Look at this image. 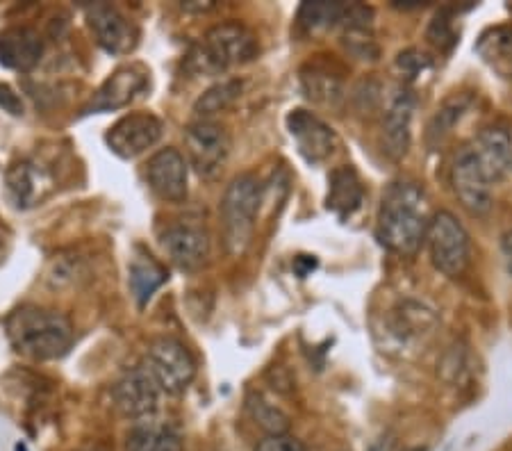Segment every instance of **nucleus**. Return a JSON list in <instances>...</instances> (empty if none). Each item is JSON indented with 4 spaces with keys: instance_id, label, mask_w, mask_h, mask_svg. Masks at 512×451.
<instances>
[{
    "instance_id": "nucleus-1",
    "label": "nucleus",
    "mask_w": 512,
    "mask_h": 451,
    "mask_svg": "<svg viewBox=\"0 0 512 451\" xmlns=\"http://www.w3.org/2000/svg\"><path fill=\"white\" fill-rule=\"evenodd\" d=\"M428 196L415 180H394L383 192L378 210V240L401 256L419 251L428 231Z\"/></svg>"
},
{
    "instance_id": "nucleus-2",
    "label": "nucleus",
    "mask_w": 512,
    "mask_h": 451,
    "mask_svg": "<svg viewBox=\"0 0 512 451\" xmlns=\"http://www.w3.org/2000/svg\"><path fill=\"white\" fill-rule=\"evenodd\" d=\"M7 338L21 356L32 360H55L73 347L69 319L39 306H21L7 317Z\"/></svg>"
},
{
    "instance_id": "nucleus-3",
    "label": "nucleus",
    "mask_w": 512,
    "mask_h": 451,
    "mask_svg": "<svg viewBox=\"0 0 512 451\" xmlns=\"http://www.w3.org/2000/svg\"><path fill=\"white\" fill-rule=\"evenodd\" d=\"M260 46L253 32L237 21L219 23L205 32L203 41L187 57V67L198 76H219L230 67L251 62Z\"/></svg>"
},
{
    "instance_id": "nucleus-4",
    "label": "nucleus",
    "mask_w": 512,
    "mask_h": 451,
    "mask_svg": "<svg viewBox=\"0 0 512 451\" xmlns=\"http://www.w3.org/2000/svg\"><path fill=\"white\" fill-rule=\"evenodd\" d=\"M262 205V183L253 174L230 180L221 199V228L230 256H242L253 240L255 219Z\"/></svg>"
},
{
    "instance_id": "nucleus-5",
    "label": "nucleus",
    "mask_w": 512,
    "mask_h": 451,
    "mask_svg": "<svg viewBox=\"0 0 512 451\" xmlns=\"http://www.w3.org/2000/svg\"><path fill=\"white\" fill-rule=\"evenodd\" d=\"M426 244L437 272L449 278H458L467 272L469 262H472V240L453 212H435L428 221Z\"/></svg>"
},
{
    "instance_id": "nucleus-6",
    "label": "nucleus",
    "mask_w": 512,
    "mask_h": 451,
    "mask_svg": "<svg viewBox=\"0 0 512 451\" xmlns=\"http://www.w3.org/2000/svg\"><path fill=\"white\" fill-rule=\"evenodd\" d=\"M142 367L167 395H183L196 376L192 351L176 338H158L148 344Z\"/></svg>"
},
{
    "instance_id": "nucleus-7",
    "label": "nucleus",
    "mask_w": 512,
    "mask_h": 451,
    "mask_svg": "<svg viewBox=\"0 0 512 451\" xmlns=\"http://www.w3.org/2000/svg\"><path fill=\"white\" fill-rule=\"evenodd\" d=\"M185 146L189 164L198 176L214 178L226 167L230 155V137L224 126L214 121H196L187 128Z\"/></svg>"
},
{
    "instance_id": "nucleus-8",
    "label": "nucleus",
    "mask_w": 512,
    "mask_h": 451,
    "mask_svg": "<svg viewBox=\"0 0 512 451\" xmlns=\"http://www.w3.org/2000/svg\"><path fill=\"white\" fill-rule=\"evenodd\" d=\"M451 185L458 201L469 215L485 217L492 210V180L485 174L483 164L478 162L476 153L462 149L451 167Z\"/></svg>"
},
{
    "instance_id": "nucleus-9",
    "label": "nucleus",
    "mask_w": 512,
    "mask_h": 451,
    "mask_svg": "<svg viewBox=\"0 0 512 451\" xmlns=\"http://www.w3.org/2000/svg\"><path fill=\"white\" fill-rule=\"evenodd\" d=\"M164 123L151 112H130L110 126L105 142L123 160L139 158L162 139Z\"/></svg>"
},
{
    "instance_id": "nucleus-10",
    "label": "nucleus",
    "mask_w": 512,
    "mask_h": 451,
    "mask_svg": "<svg viewBox=\"0 0 512 451\" xmlns=\"http://www.w3.org/2000/svg\"><path fill=\"white\" fill-rule=\"evenodd\" d=\"M160 397V385L153 381V376L142 365L123 374L112 390L114 408L119 410L121 417L132 422H144L158 413Z\"/></svg>"
},
{
    "instance_id": "nucleus-11",
    "label": "nucleus",
    "mask_w": 512,
    "mask_h": 451,
    "mask_svg": "<svg viewBox=\"0 0 512 451\" xmlns=\"http://www.w3.org/2000/svg\"><path fill=\"white\" fill-rule=\"evenodd\" d=\"M87 21L98 46L110 55H126L135 51L139 32L119 7L110 3H94L87 7Z\"/></svg>"
},
{
    "instance_id": "nucleus-12",
    "label": "nucleus",
    "mask_w": 512,
    "mask_h": 451,
    "mask_svg": "<svg viewBox=\"0 0 512 451\" xmlns=\"http://www.w3.org/2000/svg\"><path fill=\"white\" fill-rule=\"evenodd\" d=\"M148 76L151 73L142 64H126V67L117 69L98 89L92 103L85 108V114H103L128 108L139 94H144L148 89V80H151Z\"/></svg>"
},
{
    "instance_id": "nucleus-13",
    "label": "nucleus",
    "mask_w": 512,
    "mask_h": 451,
    "mask_svg": "<svg viewBox=\"0 0 512 451\" xmlns=\"http://www.w3.org/2000/svg\"><path fill=\"white\" fill-rule=\"evenodd\" d=\"M415 94L408 87H394L383 112V146L392 160H401L410 149Z\"/></svg>"
},
{
    "instance_id": "nucleus-14",
    "label": "nucleus",
    "mask_w": 512,
    "mask_h": 451,
    "mask_svg": "<svg viewBox=\"0 0 512 451\" xmlns=\"http://www.w3.org/2000/svg\"><path fill=\"white\" fill-rule=\"evenodd\" d=\"M189 167L185 155L167 146L146 162V180L162 201L183 203L187 199Z\"/></svg>"
},
{
    "instance_id": "nucleus-15",
    "label": "nucleus",
    "mask_w": 512,
    "mask_h": 451,
    "mask_svg": "<svg viewBox=\"0 0 512 451\" xmlns=\"http://www.w3.org/2000/svg\"><path fill=\"white\" fill-rule=\"evenodd\" d=\"M289 135L299 144V151L310 164H319L333 155L337 146V135L328 123L321 121L308 110H294L287 117Z\"/></svg>"
},
{
    "instance_id": "nucleus-16",
    "label": "nucleus",
    "mask_w": 512,
    "mask_h": 451,
    "mask_svg": "<svg viewBox=\"0 0 512 451\" xmlns=\"http://www.w3.org/2000/svg\"><path fill=\"white\" fill-rule=\"evenodd\" d=\"M160 244L173 265L178 269H185V272H194L210 256V237L198 226H169L162 233Z\"/></svg>"
},
{
    "instance_id": "nucleus-17",
    "label": "nucleus",
    "mask_w": 512,
    "mask_h": 451,
    "mask_svg": "<svg viewBox=\"0 0 512 451\" xmlns=\"http://www.w3.org/2000/svg\"><path fill=\"white\" fill-rule=\"evenodd\" d=\"M472 151L492 183H501L512 176V137L506 128H483L474 139Z\"/></svg>"
},
{
    "instance_id": "nucleus-18",
    "label": "nucleus",
    "mask_w": 512,
    "mask_h": 451,
    "mask_svg": "<svg viewBox=\"0 0 512 451\" xmlns=\"http://www.w3.org/2000/svg\"><path fill=\"white\" fill-rule=\"evenodd\" d=\"M44 53V41L32 28H7L0 32V64L7 69L28 71Z\"/></svg>"
},
{
    "instance_id": "nucleus-19",
    "label": "nucleus",
    "mask_w": 512,
    "mask_h": 451,
    "mask_svg": "<svg viewBox=\"0 0 512 451\" xmlns=\"http://www.w3.org/2000/svg\"><path fill=\"white\" fill-rule=\"evenodd\" d=\"M362 201H365V187H362L358 171L351 164L337 167L328 180V210H333L340 219H346L355 210H360Z\"/></svg>"
},
{
    "instance_id": "nucleus-20",
    "label": "nucleus",
    "mask_w": 512,
    "mask_h": 451,
    "mask_svg": "<svg viewBox=\"0 0 512 451\" xmlns=\"http://www.w3.org/2000/svg\"><path fill=\"white\" fill-rule=\"evenodd\" d=\"M301 87L312 103L324 105V108H337L344 101L342 78L319 64H310L301 71Z\"/></svg>"
},
{
    "instance_id": "nucleus-21",
    "label": "nucleus",
    "mask_w": 512,
    "mask_h": 451,
    "mask_svg": "<svg viewBox=\"0 0 512 451\" xmlns=\"http://www.w3.org/2000/svg\"><path fill=\"white\" fill-rule=\"evenodd\" d=\"M167 269H164L158 260L139 253L130 262V292L135 297L137 306L144 308L148 301L153 299V294L167 283Z\"/></svg>"
},
{
    "instance_id": "nucleus-22",
    "label": "nucleus",
    "mask_w": 512,
    "mask_h": 451,
    "mask_svg": "<svg viewBox=\"0 0 512 451\" xmlns=\"http://www.w3.org/2000/svg\"><path fill=\"white\" fill-rule=\"evenodd\" d=\"M478 55L492 71L499 76L512 80V28L499 26L483 32V37L476 44Z\"/></svg>"
},
{
    "instance_id": "nucleus-23",
    "label": "nucleus",
    "mask_w": 512,
    "mask_h": 451,
    "mask_svg": "<svg viewBox=\"0 0 512 451\" xmlns=\"http://www.w3.org/2000/svg\"><path fill=\"white\" fill-rule=\"evenodd\" d=\"M126 451H183V438L167 424H139L128 433Z\"/></svg>"
},
{
    "instance_id": "nucleus-24",
    "label": "nucleus",
    "mask_w": 512,
    "mask_h": 451,
    "mask_svg": "<svg viewBox=\"0 0 512 451\" xmlns=\"http://www.w3.org/2000/svg\"><path fill=\"white\" fill-rule=\"evenodd\" d=\"M344 3H328V0H317V3H303L299 7V26L305 35H324L330 28L344 19Z\"/></svg>"
},
{
    "instance_id": "nucleus-25",
    "label": "nucleus",
    "mask_w": 512,
    "mask_h": 451,
    "mask_svg": "<svg viewBox=\"0 0 512 451\" xmlns=\"http://www.w3.org/2000/svg\"><path fill=\"white\" fill-rule=\"evenodd\" d=\"M41 183H44V176L41 171L37 174L35 164L30 162H19L7 171V190L16 205H23V208L35 205L37 199H41V187H44Z\"/></svg>"
},
{
    "instance_id": "nucleus-26",
    "label": "nucleus",
    "mask_w": 512,
    "mask_h": 451,
    "mask_svg": "<svg viewBox=\"0 0 512 451\" xmlns=\"http://www.w3.org/2000/svg\"><path fill=\"white\" fill-rule=\"evenodd\" d=\"M246 410H249L251 420L260 426V429L267 433V436H283L289 431V417L283 408L260 395V392H251L246 397Z\"/></svg>"
},
{
    "instance_id": "nucleus-27",
    "label": "nucleus",
    "mask_w": 512,
    "mask_h": 451,
    "mask_svg": "<svg viewBox=\"0 0 512 451\" xmlns=\"http://www.w3.org/2000/svg\"><path fill=\"white\" fill-rule=\"evenodd\" d=\"M435 324V310L428 308L426 303L403 301L399 310H396V331L401 333V338H419V335L431 333Z\"/></svg>"
},
{
    "instance_id": "nucleus-28",
    "label": "nucleus",
    "mask_w": 512,
    "mask_h": 451,
    "mask_svg": "<svg viewBox=\"0 0 512 451\" xmlns=\"http://www.w3.org/2000/svg\"><path fill=\"white\" fill-rule=\"evenodd\" d=\"M239 94H242V80L239 78H226L217 82V85L210 87L201 98H198L194 105V112L201 117V121H208V117L228 110L233 105Z\"/></svg>"
},
{
    "instance_id": "nucleus-29",
    "label": "nucleus",
    "mask_w": 512,
    "mask_h": 451,
    "mask_svg": "<svg viewBox=\"0 0 512 451\" xmlns=\"http://www.w3.org/2000/svg\"><path fill=\"white\" fill-rule=\"evenodd\" d=\"M437 374L447 385H465L472 376V354L465 342H453L444 351L440 363H437Z\"/></svg>"
},
{
    "instance_id": "nucleus-30",
    "label": "nucleus",
    "mask_w": 512,
    "mask_h": 451,
    "mask_svg": "<svg viewBox=\"0 0 512 451\" xmlns=\"http://www.w3.org/2000/svg\"><path fill=\"white\" fill-rule=\"evenodd\" d=\"M465 110H467V101L462 96L451 98V101L444 103L433 117L431 128H428V135H431V139L435 137L437 142H440L444 135H449L451 128L456 126V121H460L462 112H465Z\"/></svg>"
},
{
    "instance_id": "nucleus-31",
    "label": "nucleus",
    "mask_w": 512,
    "mask_h": 451,
    "mask_svg": "<svg viewBox=\"0 0 512 451\" xmlns=\"http://www.w3.org/2000/svg\"><path fill=\"white\" fill-rule=\"evenodd\" d=\"M344 44L360 60L378 57V44L371 37V28H344Z\"/></svg>"
},
{
    "instance_id": "nucleus-32",
    "label": "nucleus",
    "mask_w": 512,
    "mask_h": 451,
    "mask_svg": "<svg viewBox=\"0 0 512 451\" xmlns=\"http://www.w3.org/2000/svg\"><path fill=\"white\" fill-rule=\"evenodd\" d=\"M396 64H399V69L403 71V76H408V78H417L426 69H431V60H428V55L419 53V51L401 53L399 60H396Z\"/></svg>"
},
{
    "instance_id": "nucleus-33",
    "label": "nucleus",
    "mask_w": 512,
    "mask_h": 451,
    "mask_svg": "<svg viewBox=\"0 0 512 451\" xmlns=\"http://www.w3.org/2000/svg\"><path fill=\"white\" fill-rule=\"evenodd\" d=\"M253 451H305V445L289 433H283V436H264Z\"/></svg>"
},
{
    "instance_id": "nucleus-34",
    "label": "nucleus",
    "mask_w": 512,
    "mask_h": 451,
    "mask_svg": "<svg viewBox=\"0 0 512 451\" xmlns=\"http://www.w3.org/2000/svg\"><path fill=\"white\" fill-rule=\"evenodd\" d=\"M428 39H431L437 48L447 46V41L453 44V41H456V35H453V28H451V16L437 14L435 21L431 23V30H428Z\"/></svg>"
},
{
    "instance_id": "nucleus-35",
    "label": "nucleus",
    "mask_w": 512,
    "mask_h": 451,
    "mask_svg": "<svg viewBox=\"0 0 512 451\" xmlns=\"http://www.w3.org/2000/svg\"><path fill=\"white\" fill-rule=\"evenodd\" d=\"M0 108H3L5 112L14 114V117H19V114H23L21 96L16 94L10 85H3V82H0Z\"/></svg>"
},
{
    "instance_id": "nucleus-36",
    "label": "nucleus",
    "mask_w": 512,
    "mask_h": 451,
    "mask_svg": "<svg viewBox=\"0 0 512 451\" xmlns=\"http://www.w3.org/2000/svg\"><path fill=\"white\" fill-rule=\"evenodd\" d=\"M501 253H503V260H506L508 272L512 274V228L501 237Z\"/></svg>"
},
{
    "instance_id": "nucleus-37",
    "label": "nucleus",
    "mask_w": 512,
    "mask_h": 451,
    "mask_svg": "<svg viewBox=\"0 0 512 451\" xmlns=\"http://www.w3.org/2000/svg\"><path fill=\"white\" fill-rule=\"evenodd\" d=\"M408 451H426V449H421V447H415V449H408Z\"/></svg>"
}]
</instances>
